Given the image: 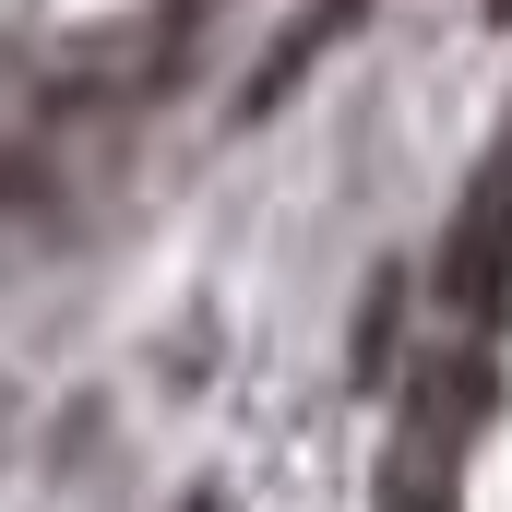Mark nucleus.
Returning <instances> with one entry per match:
<instances>
[]
</instances>
